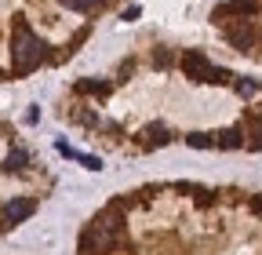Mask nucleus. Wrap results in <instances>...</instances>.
<instances>
[{
	"instance_id": "f257e3e1",
	"label": "nucleus",
	"mask_w": 262,
	"mask_h": 255,
	"mask_svg": "<svg viewBox=\"0 0 262 255\" xmlns=\"http://www.w3.org/2000/svg\"><path fill=\"white\" fill-rule=\"evenodd\" d=\"M127 237V219H124V201H113L106 211H98L95 222L80 233V251L84 255H106L120 248Z\"/></svg>"
},
{
	"instance_id": "f03ea898",
	"label": "nucleus",
	"mask_w": 262,
	"mask_h": 255,
	"mask_svg": "<svg viewBox=\"0 0 262 255\" xmlns=\"http://www.w3.org/2000/svg\"><path fill=\"white\" fill-rule=\"evenodd\" d=\"M44 58H48V44L29 29L26 18H15V33H11V66H15V73L37 70Z\"/></svg>"
},
{
	"instance_id": "7ed1b4c3",
	"label": "nucleus",
	"mask_w": 262,
	"mask_h": 255,
	"mask_svg": "<svg viewBox=\"0 0 262 255\" xmlns=\"http://www.w3.org/2000/svg\"><path fill=\"white\" fill-rule=\"evenodd\" d=\"M182 73L189 80H201V84H229L233 80V73L222 70V66H211L201 51H186L182 55Z\"/></svg>"
},
{
	"instance_id": "20e7f679",
	"label": "nucleus",
	"mask_w": 262,
	"mask_h": 255,
	"mask_svg": "<svg viewBox=\"0 0 262 255\" xmlns=\"http://www.w3.org/2000/svg\"><path fill=\"white\" fill-rule=\"evenodd\" d=\"M33 211H37V204H33L29 197H18V201H8L0 215H4V222H8V226H18V222H26Z\"/></svg>"
},
{
	"instance_id": "39448f33",
	"label": "nucleus",
	"mask_w": 262,
	"mask_h": 255,
	"mask_svg": "<svg viewBox=\"0 0 262 255\" xmlns=\"http://www.w3.org/2000/svg\"><path fill=\"white\" fill-rule=\"evenodd\" d=\"M258 11V0H229V4H222L219 11H215V18H226V15H255Z\"/></svg>"
},
{
	"instance_id": "423d86ee",
	"label": "nucleus",
	"mask_w": 262,
	"mask_h": 255,
	"mask_svg": "<svg viewBox=\"0 0 262 255\" xmlns=\"http://www.w3.org/2000/svg\"><path fill=\"white\" fill-rule=\"evenodd\" d=\"M226 37H229V44H233L237 51H251L255 48V29L251 26H233Z\"/></svg>"
},
{
	"instance_id": "0eeeda50",
	"label": "nucleus",
	"mask_w": 262,
	"mask_h": 255,
	"mask_svg": "<svg viewBox=\"0 0 262 255\" xmlns=\"http://www.w3.org/2000/svg\"><path fill=\"white\" fill-rule=\"evenodd\" d=\"M168 142H171V132L164 124H149L142 132V146H168Z\"/></svg>"
},
{
	"instance_id": "6e6552de",
	"label": "nucleus",
	"mask_w": 262,
	"mask_h": 255,
	"mask_svg": "<svg viewBox=\"0 0 262 255\" xmlns=\"http://www.w3.org/2000/svg\"><path fill=\"white\" fill-rule=\"evenodd\" d=\"M215 146H222V150H237V146H244V132H241V128H226V132L215 135Z\"/></svg>"
},
{
	"instance_id": "1a4fd4ad",
	"label": "nucleus",
	"mask_w": 262,
	"mask_h": 255,
	"mask_svg": "<svg viewBox=\"0 0 262 255\" xmlns=\"http://www.w3.org/2000/svg\"><path fill=\"white\" fill-rule=\"evenodd\" d=\"M113 88L110 80H77V95H98V99H106Z\"/></svg>"
},
{
	"instance_id": "9d476101",
	"label": "nucleus",
	"mask_w": 262,
	"mask_h": 255,
	"mask_svg": "<svg viewBox=\"0 0 262 255\" xmlns=\"http://www.w3.org/2000/svg\"><path fill=\"white\" fill-rule=\"evenodd\" d=\"M186 146H193V150H211V146H215V135H208V132H189V135H186Z\"/></svg>"
},
{
	"instance_id": "9b49d317",
	"label": "nucleus",
	"mask_w": 262,
	"mask_h": 255,
	"mask_svg": "<svg viewBox=\"0 0 262 255\" xmlns=\"http://www.w3.org/2000/svg\"><path fill=\"white\" fill-rule=\"evenodd\" d=\"M26 164H29V153H26V150H11V153H8V161H4L8 172H22Z\"/></svg>"
},
{
	"instance_id": "f8f14e48",
	"label": "nucleus",
	"mask_w": 262,
	"mask_h": 255,
	"mask_svg": "<svg viewBox=\"0 0 262 255\" xmlns=\"http://www.w3.org/2000/svg\"><path fill=\"white\" fill-rule=\"evenodd\" d=\"M58 4L70 11H95V8H102V0H58Z\"/></svg>"
},
{
	"instance_id": "ddd939ff",
	"label": "nucleus",
	"mask_w": 262,
	"mask_h": 255,
	"mask_svg": "<svg viewBox=\"0 0 262 255\" xmlns=\"http://www.w3.org/2000/svg\"><path fill=\"white\" fill-rule=\"evenodd\" d=\"M229 84H233V88H237L241 95H255V91H258V84H255V80H244V77H237V80H229Z\"/></svg>"
},
{
	"instance_id": "4468645a",
	"label": "nucleus",
	"mask_w": 262,
	"mask_h": 255,
	"mask_svg": "<svg viewBox=\"0 0 262 255\" xmlns=\"http://www.w3.org/2000/svg\"><path fill=\"white\" fill-rule=\"evenodd\" d=\"M248 146H251V150H262V124H258V132H255V139H251Z\"/></svg>"
},
{
	"instance_id": "2eb2a0df",
	"label": "nucleus",
	"mask_w": 262,
	"mask_h": 255,
	"mask_svg": "<svg viewBox=\"0 0 262 255\" xmlns=\"http://www.w3.org/2000/svg\"><path fill=\"white\" fill-rule=\"evenodd\" d=\"M153 62H157V66H168L171 55H168V51H160V55H153Z\"/></svg>"
},
{
	"instance_id": "dca6fc26",
	"label": "nucleus",
	"mask_w": 262,
	"mask_h": 255,
	"mask_svg": "<svg viewBox=\"0 0 262 255\" xmlns=\"http://www.w3.org/2000/svg\"><path fill=\"white\" fill-rule=\"evenodd\" d=\"M37 120H40V110H37V106H33V110L26 113V124H37Z\"/></svg>"
}]
</instances>
